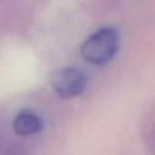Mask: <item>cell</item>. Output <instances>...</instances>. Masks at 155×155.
I'll use <instances>...</instances> for the list:
<instances>
[{
    "instance_id": "6da1fadb",
    "label": "cell",
    "mask_w": 155,
    "mask_h": 155,
    "mask_svg": "<svg viewBox=\"0 0 155 155\" xmlns=\"http://www.w3.org/2000/svg\"><path fill=\"white\" fill-rule=\"evenodd\" d=\"M120 41V33L116 28L102 27L85 39L80 54L90 64H105L117 54Z\"/></svg>"
},
{
    "instance_id": "7a4b0ae2",
    "label": "cell",
    "mask_w": 155,
    "mask_h": 155,
    "mask_svg": "<svg viewBox=\"0 0 155 155\" xmlns=\"http://www.w3.org/2000/svg\"><path fill=\"white\" fill-rule=\"evenodd\" d=\"M87 84V78L82 70L75 67H64L54 70L50 75V85L63 99H70L80 96Z\"/></svg>"
},
{
    "instance_id": "3957f363",
    "label": "cell",
    "mask_w": 155,
    "mask_h": 155,
    "mask_svg": "<svg viewBox=\"0 0 155 155\" xmlns=\"http://www.w3.org/2000/svg\"><path fill=\"white\" fill-rule=\"evenodd\" d=\"M13 130L19 136L34 134L41 130V120L31 111H22L13 120Z\"/></svg>"
}]
</instances>
